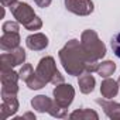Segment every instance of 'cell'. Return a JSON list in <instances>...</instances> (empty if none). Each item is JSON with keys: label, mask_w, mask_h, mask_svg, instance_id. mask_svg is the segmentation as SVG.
<instances>
[{"label": "cell", "mask_w": 120, "mask_h": 120, "mask_svg": "<svg viewBox=\"0 0 120 120\" xmlns=\"http://www.w3.org/2000/svg\"><path fill=\"white\" fill-rule=\"evenodd\" d=\"M35 74L45 83L58 85V83L64 82V76L56 69V65H55V61H54L52 56H44V58L40 59V62L35 68Z\"/></svg>", "instance_id": "3957f363"}, {"label": "cell", "mask_w": 120, "mask_h": 120, "mask_svg": "<svg viewBox=\"0 0 120 120\" xmlns=\"http://www.w3.org/2000/svg\"><path fill=\"white\" fill-rule=\"evenodd\" d=\"M52 117H58V119H64V117H67L68 116V112H67V107H62V106H59L55 100H54V105H52V107L49 109V112H48Z\"/></svg>", "instance_id": "d6986e66"}, {"label": "cell", "mask_w": 120, "mask_h": 120, "mask_svg": "<svg viewBox=\"0 0 120 120\" xmlns=\"http://www.w3.org/2000/svg\"><path fill=\"white\" fill-rule=\"evenodd\" d=\"M0 47L3 51H13L17 47H20V35L17 31L13 33H3L0 38Z\"/></svg>", "instance_id": "8fae6325"}, {"label": "cell", "mask_w": 120, "mask_h": 120, "mask_svg": "<svg viewBox=\"0 0 120 120\" xmlns=\"http://www.w3.org/2000/svg\"><path fill=\"white\" fill-rule=\"evenodd\" d=\"M65 7L74 14L89 16L93 11V2L92 0H65Z\"/></svg>", "instance_id": "52a82bcc"}, {"label": "cell", "mask_w": 120, "mask_h": 120, "mask_svg": "<svg viewBox=\"0 0 120 120\" xmlns=\"http://www.w3.org/2000/svg\"><path fill=\"white\" fill-rule=\"evenodd\" d=\"M24 119H31V120H35V116H34L33 113H26V114H23V116H20V117H16V120H24Z\"/></svg>", "instance_id": "4316f807"}, {"label": "cell", "mask_w": 120, "mask_h": 120, "mask_svg": "<svg viewBox=\"0 0 120 120\" xmlns=\"http://www.w3.org/2000/svg\"><path fill=\"white\" fill-rule=\"evenodd\" d=\"M95 83H96V81H95V78L92 76V74H89V72H83V74L79 76V79H78L79 89H81V92L85 93V95L93 92Z\"/></svg>", "instance_id": "5bb4252c"}, {"label": "cell", "mask_w": 120, "mask_h": 120, "mask_svg": "<svg viewBox=\"0 0 120 120\" xmlns=\"http://www.w3.org/2000/svg\"><path fill=\"white\" fill-rule=\"evenodd\" d=\"M3 33H13L17 31L19 33V21H6L2 27Z\"/></svg>", "instance_id": "cb8c5ba5"}, {"label": "cell", "mask_w": 120, "mask_h": 120, "mask_svg": "<svg viewBox=\"0 0 120 120\" xmlns=\"http://www.w3.org/2000/svg\"><path fill=\"white\" fill-rule=\"evenodd\" d=\"M54 100L59 105V106H62V107H67L72 103L74 98H75V89L72 85L69 83H58L55 85V89H54Z\"/></svg>", "instance_id": "277c9868"}, {"label": "cell", "mask_w": 120, "mask_h": 120, "mask_svg": "<svg viewBox=\"0 0 120 120\" xmlns=\"http://www.w3.org/2000/svg\"><path fill=\"white\" fill-rule=\"evenodd\" d=\"M26 45L33 51H41L48 47V38L42 33H34L26 38Z\"/></svg>", "instance_id": "9c48e42d"}, {"label": "cell", "mask_w": 120, "mask_h": 120, "mask_svg": "<svg viewBox=\"0 0 120 120\" xmlns=\"http://www.w3.org/2000/svg\"><path fill=\"white\" fill-rule=\"evenodd\" d=\"M52 105H54V102H52L48 96H45V95H38V96H35V98L31 100L33 109H35V110L40 112V113L49 112V109L52 107Z\"/></svg>", "instance_id": "4fadbf2b"}, {"label": "cell", "mask_w": 120, "mask_h": 120, "mask_svg": "<svg viewBox=\"0 0 120 120\" xmlns=\"http://www.w3.org/2000/svg\"><path fill=\"white\" fill-rule=\"evenodd\" d=\"M26 83H27V86L30 88V89H33V90H37V89H41V88H44L47 83L34 72V74H31L28 78H27V81H26Z\"/></svg>", "instance_id": "ac0fdd59"}, {"label": "cell", "mask_w": 120, "mask_h": 120, "mask_svg": "<svg viewBox=\"0 0 120 120\" xmlns=\"http://www.w3.org/2000/svg\"><path fill=\"white\" fill-rule=\"evenodd\" d=\"M20 74L14 72L13 69H0V81L2 83H17Z\"/></svg>", "instance_id": "e0dca14e"}, {"label": "cell", "mask_w": 120, "mask_h": 120, "mask_svg": "<svg viewBox=\"0 0 120 120\" xmlns=\"http://www.w3.org/2000/svg\"><path fill=\"white\" fill-rule=\"evenodd\" d=\"M69 119L71 120H98L99 114L90 109H79V110L72 112L69 114Z\"/></svg>", "instance_id": "9a60e30c"}, {"label": "cell", "mask_w": 120, "mask_h": 120, "mask_svg": "<svg viewBox=\"0 0 120 120\" xmlns=\"http://www.w3.org/2000/svg\"><path fill=\"white\" fill-rule=\"evenodd\" d=\"M119 88H120L119 86V82H116V81H113L110 78H105V81L100 85V93H102L103 98L112 99V98H114L117 95Z\"/></svg>", "instance_id": "7c38bea8"}, {"label": "cell", "mask_w": 120, "mask_h": 120, "mask_svg": "<svg viewBox=\"0 0 120 120\" xmlns=\"http://www.w3.org/2000/svg\"><path fill=\"white\" fill-rule=\"evenodd\" d=\"M16 3H19V0H2V4H3L4 7H11V6H14Z\"/></svg>", "instance_id": "484cf974"}, {"label": "cell", "mask_w": 120, "mask_h": 120, "mask_svg": "<svg viewBox=\"0 0 120 120\" xmlns=\"http://www.w3.org/2000/svg\"><path fill=\"white\" fill-rule=\"evenodd\" d=\"M96 103L102 106L105 114L112 120H120V103L105 100V99H96Z\"/></svg>", "instance_id": "30bf717a"}, {"label": "cell", "mask_w": 120, "mask_h": 120, "mask_svg": "<svg viewBox=\"0 0 120 120\" xmlns=\"http://www.w3.org/2000/svg\"><path fill=\"white\" fill-rule=\"evenodd\" d=\"M20 78L26 82L27 81V78L31 75V74H34V69H33V65L31 64H24L23 67H21V69H20Z\"/></svg>", "instance_id": "44dd1931"}, {"label": "cell", "mask_w": 120, "mask_h": 120, "mask_svg": "<svg viewBox=\"0 0 120 120\" xmlns=\"http://www.w3.org/2000/svg\"><path fill=\"white\" fill-rule=\"evenodd\" d=\"M110 44H112V49H113L114 55L117 58H120V33H117L116 35H113Z\"/></svg>", "instance_id": "7402d4cb"}, {"label": "cell", "mask_w": 120, "mask_h": 120, "mask_svg": "<svg viewBox=\"0 0 120 120\" xmlns=\"http://www.w3.org/2000/svg\"><path fill=\"white\" fill-rule=\"evenodd\" d=\"M59 61H61L64 69L68 75L79 76L85 72V67L89 62V59L82 48L81 41L71 40L68 41L61 49H59Z\"/></svg>", "instance_id": "6da1fadb"}, {"label": "cell", "mask_w": 120, "mask_h": 120, "mask_svg": "<svg viewBox=\"0 0 120 120\" xmlns=\"http://www.w3.org/2000/svg\"><path fill=\"white\" fill-rule=\"evenodd\" d=\"M24 27H26L28 31H35V30H40V28L42 27V21H41V19H40V17H37V16H35V17H34V19H33L27 26H24Z\"/></svg>", "instance_id": "603a6c76"}, {"label": "cell", "mask_w": 120, "mask_h": 120, "mask_svg": "<svg viewBox=\"0 0 120 120\" xmlns=\"http://www.w3.org/2000/svg\"><path fill=\"white\" fill-rule=\"evenodd\" d=\"M114 71H116V64L113 61H105V62L99 64L98 75L100 78H109L110 75H113Z\"/></svg>", "instance_id": "2e32d148"}, {"label": "cell", "mask_w": 120, "mask_h": 120, "mask_svg": "<svg viewBox=\"0 0 120 120\" xmlns=\"http://www.w3.org/2000/svg\"><path fill=\"white\" fill-rule=\"evenodd\" d=\"M81 44L89 61H99L106 55V45L95 30H85L81 35Z\"/></svg>", "instance_id": "7a4b0ae2"}, {"label": "cell", "mask_w": 120, "mask_h": 120, "mask_svg": "<svg viewBox=\"0 0 120 120\" xmlns=\"http://www.w3.org/2000/svg\"><path fill=\"white\" fill-rule=\"evenodd\" d=\"M17 110H19V100L16 95L2 93V106H0V117H2V120H6L7 117L16 114Z\"/></svg>", "instance_id": "ba28073f"}, {"label": "cell", "mask_w": 120, "mask_h": 120, "mask_svg": "<svg viewBox=\"0 0 120 120\" xmlns=\"http://www.w3.org/2000/svg\"><path fill=\"white\" fill-rule=\"evenodd\" d=\"M19 86L17 83H2V93L6 95H17Z\"/></svg>", "instance_id": "ffe728a7"}, {"label": "cell", "mask_w": 120, "mask_h": 120, "mask_svg": "<svg viewBox=\"0 0 120 120\" xmlns=\"http://www.w3.org/2000/svg\"><path fill=\"white\" fill-rule=\"evenodd\" d=\"M10 10H11L13 17L16 19V21H19L23 26H27L35 17L33 7H30V4H27V3H16L14 6L10 7Z\"/></svg>", "instance_id": "8992f818"}, {"label": "cell", "mask_w": 120, "mask_h": 120, "mask_svg": "<svg viewBox=\"0 0 120 120\" xmlns=\"http://www.w3.org/2000/svg\"><path fill=\"white\" fill-rule=\"evenodd\" d=\"M51 2H52V0H34V3H35L38 7H41V9L48 7V6L51 4Z\"/></svg>", "instance_id": "d4e9b609"}, {"label": "cell", "mask_w": 120, "mask_h": 120, "mask_svg": "<svg viewBox=\"0 0 120 120\" xmlns=\"http://www.w3.org/2000/svg\"><path fill=\"white\" fill-rule=\"evenodd\" d=\"M117 82H119V86H120V76H119V79H117Z\"/></svg>", "instance_id": "83f0119b"}, {"label": "cell", "mask_w": 120, "mask_h": 120, "mask_svg": "<svg viewBox=\"0 0 120 120\" xmlns=\"http://www.w3.org/2000/svg\"><path fill=\"white\" fill-rule=\"evenodd\" d=\"M26 59V51L21 47H17L13 51L0 55V69H11L13 67L21 65Z\"/></svg>", "instance_id": "5b68a950"}]
</instances>
